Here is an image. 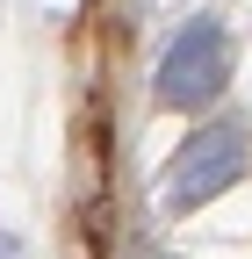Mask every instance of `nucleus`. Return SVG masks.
I'll use <instances>...</instances> for the list:
<instances>
[{"label": "nucleus", "instance_id": "nucleus-3", "mask_svg": "<svg viewBox=\"0 0 252 259\" xmlns=\"http://www.w3.org/2000/svg\"><path fill=\"white\" fill-rule=\"evenodd\" d=\"M0 259H15V238H8V231H0Z\"/></svg>", "mask_w": 252, "mask_h": 259}, {"label": "nucleus", "instance_id": "nucleus-2", "mask_svg": "<svg viewBox=\"0 0 252 259\" xmlns=\"http://www.w3.org/2000/svg\"><path fill=\"white\" fill-rule=\"evenodd\" d=\"M231 79V29L224 15H187L173 29V44L159 51V72H151V101L173 108V115H195L209 108Z\"/></svg>", "mask_w": 252, "mask_h": 259}, {"label": "nucleus", "instance_id": "nucleus-1", "mask_svg": "<svg viewBox=\"0 0 252 259\" xmlns=\"http://www.w3.org/2000/svg\"><path fill=\"white\" fill-rule=\"evenodd\" d=\"M245 166H252V130H245L238 115H216V122H202L195 137L173 151L166 187H159V209H166V216H195V209L216 202L224 187H238Z\"/></svg>", "mask_w": 252, "mask_h": 259}]
</instances>
